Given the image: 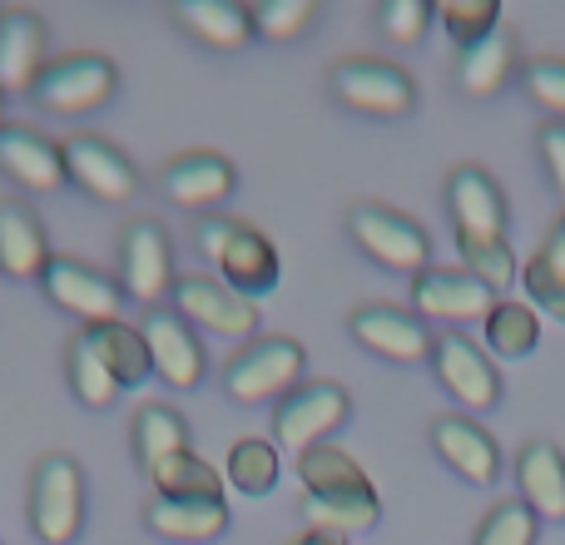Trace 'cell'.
<instances>
[{
	"mask_svg": "<svg viewBox=\"0 0 565 545\" xmlns=\"http://www.w3.org/2000/svg\"><path fill=\"white\" fill-rule=\"evenodd\" d=\"M199 254L218 268V282L234 292H244L248 302L264 298L278 288V248L268 234H258L254 224H238V218H204L199 224Z\"/></svg>",
	"mask_w": 565,
	"mask_h": 545,
	"instance_id": "6da1fadb",
	"label": "cell"
},
{
	"mask_svg": "<svg viewBox=\"0 0 565 545\" xmlns=\"http://www.w3.org/2000/svg\"><path fill=\"white\" fill-rule=\"evenodd\" d=\"M115 95H119V70H115V60L95 55V50L50 60L45 75L30 89V99H35L45 115H60V119L95 115V109H105Z\"/></svg>",
	"mask_w": 565,
	"mask_h": 545,
	"instance_id": "7a4b0ae2",
	"label": "cell"
},
{
	"mask_svg": "<svg viewBox=\"0 0 565 545\" xmlns=\"http://www.w3.org/2000/svg\"><path fill=\"white\" fill-rule=\"evenodd\" d=\"M302 342L292 338H254L228 357L224 367V392L238 407H258V402H282L292 387H302Z\"/></svg>",
	"mask_w": 565,
	"mask_h": 545,
	"instance_id": "3957f363",
	"label": "cell"
},
{
	"mask_svg": "<svg viewBox=\"0 0 565 545\" xmlns=\"http://www.w3.org/2000/svg\"><path fill=\"white\" fill-rule=\"evenodd\" d=\"M30 531L40 545H75L85 531V471L75 457H45L30 477Z\"/></svg>",
	"mask_w": 565,
	"mask_h": 545,
	"instance_id": "277c9868",
	"label": "cell"
},
{
	"mask_svg": "<svg viewBox=\"0 0 565 545\" xmlns=\"http://www.w3.org/2000/svg\"><path fill=\"white\" fill-rule=\"evenodd\" d=\"M332 85V99L352 115H367V119H402L412 115L417 105V85L402 65L392 60H377V55H352V60H338L328 75Z\"/></svg>",
	"mask_w": 565,
	"mask_h": 545,
	"instance_id": "5b68a950",
	"label": "cell"
},
{
	"mask_svg": "<svg viewBox=\"0 0 565 545\" xmlns=\"http://www.w3.org/2000/svg\"><path fill=\"white\" fill-rule=\"evenodd\" d=\"M348 234L372 264H382L387 272H407L422 278L431 268V238L417 218L397 214L387 204H358L348 214Z\"/></svg>",
	"mask_w": 565,
	"mask_h": 545,
	"instance_id": "8992f818",
	"label": "cell"
},
{
	"mask_svg": "<svg viewBox=\"0 0 565 545\" xmlns=\"http://www.w3.org/2000/svg\"><path fill=\"white\" fill-rule=\"evenodd\" d=\"M119 292L139 308H159L174 292V248L159 218H135L119 238Z\"/></svg>",
	"mask_w": 565,
	"mask_h": 545,
	"instance_id": "52a82bcc",
	"label": "cell"
},
{
	"mask_svg": "<svg viewBox=\"0 0 565 545\" xmlns=\"http://www.w3.org/2000/svg\"><path fill=\"white\" fill-rule=\"evenodd\" d=\"M348 417H352V397L338 382H302V387H292L288 397L278 402L274 437L302 457L308 447H322Z\"/></svg>",
	"mask_w": 565,
	"mask_h": 545,
	"instance_id": "ba28073f",
	"label": "cell"
},
{
	"mask_svg": "<svg viewBox=\"0 0 565 545\" xmlns=\"http://www.w3.org/2000/svg\"><path fill=\"white\" fill-rule=\"evenodd\" d=\"M40 292L55 302L60 312L79 318L85 328H99V322H119V308H125V292H119L115 278H105L99 268L79 264V258H50V268L40 272Z\"/></svg>",
	"mask_w": 565,
	"mask_h": 545,
	"instance_id": "9c48e42d",
	"label": "cell"
},
{
	"mask_svg": "<svg viewBox=\"0 0 565 545\" xmlns=\"http://www.w3.org/2000/svg\"><path fill=\"white\" fill-rule=\"evenodd\" d=\"M174 312L189 322V328L218 332V338H238L254 342L258 328V308L244 298V292L224 288L218 278H204V272H189V278H174Z\"/></svg>",
	"mask_w": 565,
	"mask_h": 545,
	"instance_id": "30bf717a",
	"label": "cell"
},
{
	"mask_svg": "<svg viewBox=\"0 0 565 545\" xmlns=\"http://www.w3.org/2000/svg\"><path fill=\"white\" fill-rule=\"evenodd\" d=\"M65 159V179L75 189H85L99 204H129L139 194V169L125 159V149H115L99 135H75L60 145Z\"/></svg>",
	"mask_w": 565,
	"mask_h": 545,
	"instance_id": "8fae6325",
	"label": "cell"
},
{
	"mask_svg": "<svg viewBox=\"0 0 565 545\" xmlns=\"http://www.w3.org/2000/svg\"><path fill=\"white\" fill-rule=\"evenodd\" d=\"M348 328L372 357H387V362H397V367L431 362V348H437L427 322L407 308H392V302H367V308H358L348 318Z\"/></svg>",
	"mask_w": 565,
	"mask_h": 545,
	"instance_id": "7c38bea8",
	"label": "cell"
},
{
	"mask_svg": "<svg viewBox=\"0 0 565 545\" xmlns=\"http://www.w3.org/2000/svg\"><path fill=\"white\" fill-rule=\"evenodd\" d=\"M431 372H437V382L467 412H491L501 402V372H497V362H491L471 338H461V332H447V338H437V348H431Z\"/></svg>",
	"mask_w": 565,
	"mask_h": 545,
	"instance_id": "4fadbf2b",
	"label": "cell"
},
{
	"mask_svg": "<svg viewBox=\"0 0 565 545\" xmlns=\"http://www.w3.org/2000/svg\"><path fill=\"white\" fill-rule=\"evenodd\" d=\"M497 292L477 282L467 268H427L412 278V312L417 318H441V322H487L497 308Z\"/></svg>",
	"mask_w": 565,
	"mask_h": 545,
	"instance_id": "5bb4252c",
	"label": "cell"
},
{
	"mask_svg": "<svg viewBox=\"0 0 565 545\" xmlns=\"http://www.w3.org/2000/svg\"><path fill=\"white\" fill-rule=\"evenodd\" d=\"M50 30L35 10H0V95H30L45 75Z\"/></svg>",
	"mask_w": 565,
	"mask_h": 545,
	"instance_id": "9a60e30c",
	"label": "cell"
},
{
	"mask_svg": "<svg viewBox=\"0 0 565 545\" xmlns=\"http://www.w3.org/2000/svg\"><path fill=\"white\" fill-rule=\"evenodd\" d=\"M0 174L25 194H60L70 184L60 145H50L25 125H0Z\"/></svg>",
	"mask_w": 565,
	"mask_h": 545,
	"instance_id": "2e32d148",
	"label": "cell"
},
{
	"mask_svg": "<svg viewBox=\"0 0 565 545\" xmlns=\"http://www.w3.org/2000/svg\"><path fill=\"white\" fill-rule=\"evenodd\" d=\"M447 209L457 238H507V199L501 184L477 164H461L447 179Z\"/></svg>",
	"mask_w": 565,
	"mask_h": 545,
	"instance_id": "e0dca14e",
	"label": "cell"
},
{
	"mask_svg": "<svg viewBox=\"0 0 565 545\" xmlns=\"http://www.w3.org/2000/svg\"><path fill=\"white\" fill-rule=\"evenodd\" d=\"M431 447H437V457L447 461L461 481H471V487H491V481L501 477L497 437L471 417H437L431 421Z\"/></svg>",
	"mask_w": 565,
	"mask_h": 545,
	"instance_id": "ac0fdd59",
	"label": "cell"
},
{
	"mask_svg": "<svg viewBox=\"0 0 565 545\" xmlns=\"http://www.w3.org/2000/svg\"><path fill=\"white\" fill-rule=\"evenodd\" d=\"M139 332H145L149 357H154V377H164L174 392H189L204 382V348H199L194 328L179 312H149Z\"/></svg>",
	"mask_w": 565,
	"mask_h": 545,
	"instance_id": "d6986e66",
	"label": "cell"
},
{
	"mask_svg": "<svg viewBox=\"0 0 565 545\" xmlns=\"http://www.w3.org/2000/svg\"><path fill=\"white\" fill-rule=\"evenodd\" d=\"M159 184H164L169 204H179V209H214L234 194L238 174L224 154H214V149H194V154L169 159V169H164Z\"/></svg>",
	"mask_w": 565,
	"mask_h": 545,
	"instance_id": "ffe728a7",
	"label": "cell"
},
{
	"mask_svg": "<svg viewBox=\"0 0 565 545\" xmlns=\"http://www.w3.org/2000/svg\"><path fill=\"white\" fill-rule=\"evenodd\" d=\"M521 506L536 521H565V451L546 437H531L516 451Z\"/></svg>",
	"mask_w": 565,
	"mask_h": 545,
	"instance_id": "44dd1931",
	"label": "cell"
},
{
	"mask_svg": "<svg viewBox=\"0 0 565 545\" xmlns=\"http://www.w3.org/2000/svg\"><path fill=\"white\" fill-rule=\"evenodd\" d=\"M50 238L45 224L25 204H0V272L10 282H40L50 268Z\"/></svg>",
	"mask_w": 565,
	"mask_h": 545,
	"instance_id": "7402d4cb",
	"label": "cell"
},
{
	"mask_svg": "<svg viewBox=\"0 0 565 545\" xmlns=\"http://www.w3.org/2000/svg\"><path fill=\"white\" fill-rule=\"evenodd\" d=\"M174 25L184 35H194L209 50H244L254 40V15L238 0H179L174 6Z\"/></svg>",
	"mask_w": 565,
	"mask_h": 545,
	"instance_id": "603a6c76",
	"label": "cell"
},
{
	"mask_svg": "<svg viewBox=\"0 0 565 545\" xmlns=\"http://www.w3.org/2000/svg\"><path fill=\"white\" fill-rule=\"evenodd\" d=\"M145 526L164 541H189V545H204L218 541L228 531V506L224 501H169L154 496L145 506Z\"/></svg>",
	"mask_w": 565,
	"mask_h": 545,
	"instance_id": "cb8c5ba5",
	"label": "cell"
},
{
	"mask_svg": "<svg viewBox=\"0 0 565 545\" xmlns=\"http://www.w3.org/2000/svg\"><path fill=\"white\" fill-rule=\"evenodd\" d=\"M511 75H516V35H511V30H491L487 40H477V45L461 50L457 79L471 99L501 95Z\"/></svg>",
	"mask_w": 565,
	"mask_h": 545,
	"instance_id": "d4e9b609",
	"label": "cell"
},
{
	"mask_svg": "<svg viewBox=\"0 0 565 545\" xmlns=\"http://www.w3.org/2000/svg\"><path fill=\"white\" fill-rule=\"evenodd\" d=\"M298 481H302V496H362V491H377L367 481V471H362L342 447H332V441L302 451Z\"/></svg>",
	"mask_w": 565,
	"mask_h": 545,
	"instance_id": "484cf974",
	"label": "cell"
},
{
	"mask_svg": "<svg viewBox=\"0 0 565 545\" xmlns=\"http://www.w3.org/2000/svg\"><path fill=\"white\" fill-rule=\"evenodd\" d=\"M129 447H135V461L145 471H154L159 461H169V457H184V451H194V447H189V421L179 417L174 407H159V402H149V407L135 412Z\"/></svg>",
	"mask_w": 565,
	"mask_h": 545,
	"instance_id": "4316f807",
	"label": "cell"
},
{
	"mask_svg": "<svg viewBox=\"0 0 565 545\" xmlns=\"http://www.w3.org/2000/svg\"><path fill=\"white\" fill-rule=\"evenodd\" d=\"M65 377H70L75 402H79V407H89V412H105L109 402H115V392H119L115 372H109V362L99 357L95 338H89L85 328L65 342Z\"/></svg>",
	"mask_w": 565,
	"mask_h": 545,
	"instance_id": "83f0119b",
	"label": "cell"
},
{
	"mask_svg": "<svg viewBox=\"0 0 565 545\" xmlns=\"http://www.w3.org/2000/svg\"><path fill=\"white\" fill-rule=\"evenodd\" d=\"M85 332L95 338L99 357L109 362L119 387H145L154 377V357H149V342L139 328H129V322H99V328H85Z\"/></svg>",
	"mask_w": 565,
	"mask_h": 545,
	"instance_id": "f1b7e54d",
	"label": "cell"
},
{
	"mask_svg": "<svg viewBox=\"0 0 565 545\" xmlns=\"http://www.w3.org/2000/svg\"><path fill=\"white\" fill-rule=\"evenodd\" d=\"M302 516L308 531H328V536H362L382 521V501L377 491H362V496H302Z\"/></svg>",
	"mask_w": 565,
	"mask_h": 545,
	"instance_id": "f546056e",
	"label": "cell"
},
{
	"mask_svg": "<svg viewBox=\"0 0 565 545\" xmlns=\"http://www.w3.org/2000/svg\"><path fill=\"white\" fill-rule=\"evenodd\" d=\"M149 477H154L159 496H169V501H224V487H228V481L218 477L204 457H194V451L159 461Z\"/></svg>",
	"mask_w": 565,
	"mask_h": 545,
	"instance_id": "4dcf8cb0",
	"label": "cell"
},
{
	"mask_svg": "<svg viewBox=\"0 0 565 545\" xmlns=\"http://www.w3.org/2000/svg\"><path fill=\"white\" fill-rule=\"evenodd\" d=\"M282 477V461H278V447L264 437H244L234 441V451H228V467H224V481L234 491H244V496H268V491L278 487Z\"/></svg>",
	"mask_w": 565,
	"mask_h": 545,
	"instance_id": "1f68e13d",
	"label": "cell"
},
{
	"mask_svg": "<svg viewBox=\"0 0 565 545\" xmlns=\"http://www.w3.org/2000/svg\"><path fill=\"white\" fill-rule=\"evenodd\" d=\"M487 342H491V352H501V357H531L541 342V312L531 308V302L501 298L487 318Z\"/></svg>",
	"mask_w": 565,
	"mask_h": 545,
	"instance_id": "d6a6232c",
	"label": "cell"
},
{
	"mask_svg": "<svg viewBox=\"0 0 565 545\" xmlns=\"http://www.w3.org/2000/svg\"><path fill=\"white\" fill-rule=\"evenodd\" d=\"M461 248V264L477 282H487L491 292L511 288V282H521V268H516V254H511L507 238H457Z\"/></svg>",
	"mask_w": 565,
	"mask_h": 545,
	"instance_id": "836d02e7",
	"label": "cell"
},
{
	"mask_svg": "<svg viewBox=\"0 0 565 545\" xmlns=\"http://www.w3.org/2000/svg\"><path fill=\"white\" fill-rule=\"evenodd\" d=\"M437 20L447 25V35L467 50V45H477V40H487L491 30H501V0H441Z\"/></svg>",
	"mask_w": 565,
	"mask_h": 545,
	"instance_id": "e575fe53",
	"label": "cell"
},
{
	"mask_svg": "<svg viewBox=\"0 0 565 545\" xmlns=\"http://www.w3.org/2000/svg\"><path fill=\"white\" fill-rule=\"evenodd\" d=\"M536 526L541 521L521 506V496L497 501V506L487 511V521H481V531H477L471 545H536Z\"/></svg>",
	"mask_w": 565,
	"mask_h": 545,
	"instance_id": "d590c367",
	"label": "cell"
},
{
	"mask_svg": "<svg viewBox=\"0 0 565 545\" xmlns=\"http://www.w3.org/2000/svg\"><path fill=\"white\" fill-rule=\"evenodd\" d=\"M248 15H254L258 40H298L308 30V20L318 15V6L312 0H258Z\"/></svg>",
	"mask_w": 565,
	"mask_h": 545,
	"instance_id": "8d00e7d4",
	"label": "cell"
},
{
	"mask_svg": "<svg viewBox=\"0 0 565 545\" xmlns=\"http://www.w3.org/2000/svg\"><path fill=\"white\" fill-rule=\"evenodd\" d=\"M431 15H437V6H427V0H387L377 25L387 30V40H397V45H422Z\"/></svg>",
	"mask_w": 565,
	"mask_h": 545,
	"instance_id": "74e56055",
	"label": "cell"
},
{
	"mask_svg": "<svg viewBox=\"0 0 565 545\" xmlns=\"http://www.w3.org/2000/svg\"><path fill=\"white\" fill-rule=\"evenodd\" d=\"M526 85H531V99L565 125V60H556V55L531 60V65H526Z\"/></svg>",
	"mask_w": 565,
	"mask_h": 545,
	"instance_id": "f35d334b",
	"label": "cell"
},
{
	"mask_svg": "<svg viewBox=\"0 0 565 545\" xmlns=\"http://www.w3.org/2000/svg\"><path fill=\"white\" fill-rule=\"evenodd\" d=\"M521 282H526V292H531V302H536L546 318H556V322H565V282L561 278H551L546 268L531 258L526 268H521Z\"/></svg>",
	"mask_w": 565,
	"mask_h": 545,
	"instance_id": "ab89813d",
	"label": "cell"
},
{
	"mask_svg": "<svg viewBox=\"0 0 565 545\" xmlns=\"http://www.w3.org/2000/svg\"><path fill=\"white\" fill-rule=\"evenodd\" d=\"M541 159H546V169H551V184H556L565 199V125L561 119H551V125L541 129Z\"/></svg>",
	"mask_w": 565,
	"mask_h": 545,
	"instance_id": "60d3db41",
	"label": "cell"
},
{
	"mask_svg": "<svg viewBox=\"0 0 565 545\" xmlns=\"http://www.w3.org/2000/svg\"><path fill=\"white\" fill-rule=\"evenodd\" d=\"M536 264L551 272V278H561L565 282V238L556 234V228H551L546 234V244H541V254H536Z\"/></svg>",
	"mask_w": 565,
	"mask_h": 545,
	"instance_id": "b9f144b4",
	"label": "cell"
},
{
	"mask_svg": "<svg viewBox=\"0 0 565 545\" xmlns=\"http://www.w3.org/2000/svg\"><path fill=\"white\" fill-rule=\"evenodd\" d=\"M292 545H348V541H342V536H328V531H302V536L292 541Z\"/></svg>",
	"mask_w": 565,
	"mask_h": 545,
	"instance_id": "7bdbcfd3",
	"label": "cell"
},
{
	"mask_svg": "<svg viewBox=\"0 0 565 545\" xmlns=\"http://www.w3.org/2000/svg\"><path fill=\"white\" fill-rule=\"evenodd\" d=\"M556 234H561V238H565V214H561V218H556Z\"/></svg>",
	"mask_w": 565,
	"mask_h": 545,
	"instance_id": "ee69618b",
	"label": "cell"
},
{
	"mask_svg": "<svg viewBox=\"0 0 565 545\" xmlns=\"http://www.w3.org/2000/svg\"><path fill=\"white\" fill-rule=\"evenodd\" d=\"M0 99H6V95H0Z\"/></svg>",
	"mask_w": 565,
	"mask_h": 545,
	"instance_id": "f6af8a7d",
	"label": "cell"
}]
</instances>
